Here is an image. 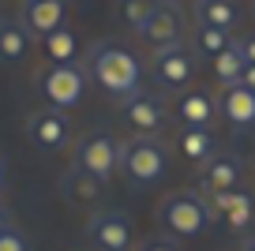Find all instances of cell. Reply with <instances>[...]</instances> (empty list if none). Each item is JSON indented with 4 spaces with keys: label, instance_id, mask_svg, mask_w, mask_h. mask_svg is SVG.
Instances as JSON below:
<instances>
[{
    "label": "cell",
    "instance_id": "6da1fadb",
    "mask_svg": "<svg viewBox=\"0 0 255 251\" xmlns=\"http://www.w3.org/2000/svg\"><path fill=\"white\" fill-rule=\"evenodd\" d=\"M83 71H87V79H94L113 102H128L131 94L143 90L139 53L128 49L124 41H113V38L94 41V45L87 49V56H83Z\"/></svg>",
    "mask_w": 255,
    "mask_h": 251
},
{
    "label": "cell",
    "instance_id": "7a4b0ae2",
    "mask_svg": "<svg viewBox=\"0 0 255 251\" xmlns=\"http://www.w3.org/2000/svg\"><path fill=\"white\" fill-rule=\"evenodd\" d=\"M210 221H214V210H210V203L199 191H173V195H165L161 206H158V225H161V233L173 236V240L199 236Z\"/></svg>",
    "mask_w": 255,
    "mask_h": 251
},
{
    "label": "cell",
    "instance_id": "3957f363",
    "mask_svg": "<svg viewBox=\"0 0 255 251\" xmlns=\"http://www.w3.org/2000/svg\"><path fill=\"white\" fill-rule=\"evenodd\" d=\"M120 169L128 173L131 188H150L169 173V146L158 135H135V139L124 142Z\"/></svg>",
    "mask_w": 255,
    "mask_h": 251
},
{
    "label": "cell",
    "instance_id": "277c9868",
    "mask_svg": "<svg viewBox=\"0 0 255 251\" xmlns=\"http://www.w3.org/2000/svg\"><path fill=\"white\" fill-rule=\"evenodd\" d=\"M120 154H124V142L117 139L113 131H87L75 146V169L98 176V180H109L113 173L120 169Z\"/></svg>",
    "mask_w": 255,
    "mask_h": 251
},
{
    "label": "cell",
    "instance_id": "5b68a950",
    "mask_svg": "<svg viewBox=\"0 0 255 251\" xmlns=\"http://www.w3.org/2000/svg\"><path fill=\"white\" fill-rule=\"evenodd\" d=\"M38 90L53 109L64 113V109L83 102V94H87V71H83V64H49L38 75Z\"/></svg>",
    "mask_w": 255,
    "mask_h": 251
},
{
    "label": "cell",
    "instance_id": "8992f818",
    "mask_svg": "<svg viewBox=\"0 0 255 251\" xmlns=\"http://www.w3.org/2000/svg\"><path fill=\"white\" fill-rule=\"evenodd\" d=\"M94 251H131L135 248V225L124 210H98L87 225Z\"/></svg>",
    "mask_w": 255,
    "mask_h": 251
},
{
    "label": "cell",
    "instance_id": "52a82bcc",
    "mask_svg": "<svg viewBox=\"0 0 255 251\" xmlns=\"http://www.w3.org/2000/svg\"><path fill=\"white\" fill-rule=\"evenodd\" d=\"M244 180V161L237 150L218 146L207 161L199 165V195H222V191H237Z\"/></svg>",
    "mask_w": 255,
    "mask_h": 251
},
{
    "label": "cell",
    "instance_id": "ba28073f",
    "mask_svg": "<svg viewBox=\"0 0 255 251\" xmlns=\"http://www.w3.org/2000/svg\"><path fill=\"white\" fill-rule=\"evenodd\" d=\"M150 75H154V83L165 87V90H184L191 79H195V49L184 41V45L150 53Z\"/></svg>",
    "mask_w": 255,
    "mask_h": 251
},
{
    "label": "cell",
    "instance_id": "9c48e42d",
    "mask_svg": "<svg viewBox=\"0 0 255 251\" xmlns=\"http://www.w3.org/2000/svg\"><path fill=\"white\" fill-rule=\"evenodd\" d=\"M120 105H124L128 127L135 135H158L161 127H165V120H169V102L158 90H139V94H131Z\"/></svg>",
    "mask_w": 255,
    "mask_h": 251
},
{
    "label": "cell",
    "instance_id": "30bf717a",
    "mask_svg": "<svg viewBox=\"0 0 255 251\" xmlns=\"http://www.w3.org/2000/svg\"><path fill=\"white\" fill-rule=\"evenodd\" d=\"M143 45L150 53H161V49H173V45H184V15L176 4L161 0V8L154 11V19L143 26Z\"/></svg>",
    "mask_w": 255,
    "mask_h": 251
},
{
    "label": "cell",
    "instance_id": "8fae6325",
    "mask_svg": "<svg viewBox=\"0 0 255 251\" xmlns=\"http://www.w3.org/2000/svg\"><path fill=\"white\" fill-rule=\"evenodd\" d=\"M173 113H176V120H180V127H214L218 98L207 94L203 87H184V90H176Z\"/></svg>",
    "mask_w": 255,
    "mask_h": 251
},
{
    "label": "cell",
    "instance_id": "7c38bea8",
    "mask_svg": "<svg viewBox=\"0 0 255 251\" xmlns=\"http://www.w3.org/2000/svg\"><path fill=\"white\" fill-rule=\"evenodd\" d=\"M214 210V218H222L233 233H248L255 225V195L244 188L237 191H222V195H203Z\"/></svg>",
    "mask_w": 255,
    "mask_h": 251
},
{
    "label": "cell",
    "instance_id": "4fadbf2b",
    "mask_svg": "<svg viewBox=\"0 0 255 251\" xmlns=\"http://www.w3.org/2000/svg\"><path fill=\"white\" fill-rule=\"evenodd\" d=\"M68 19V0H23L19 23L30 38H49L53 30H60Z\"/></svg>",
    "mask_w": 255,
    "mask_h": 251
},
{
    "label": "cell",
    "instance_id": "5bb4252c",
    "mask_svg": "<svg viewBox=\"0 0 255 251\" xmlns=\"http://www.w3.org/2000/svg\"><path fill=\"white\" fill-rule=\"evenodd\" d=\"M26 131H30V142L38 150H45V154H56V150L68 146V139H72V124H68V117H64L60 109H41L30 117V124H26Z\"/></svg>",
    "mask_w": 255,
    "mask_h": 251
},
{
    "label": "cell",
    "instance_id": "9a60e30c",
    "mask_svg": "<svg viewBox=\"0 0 255 251\" xmlns=\"http://www.w3.org/2000/svg\"><path fill=\"white\" fill-rule=\"evenodd\" d=\"M218 117L229 120L233 131H248L255 127V94L248 87H225L222 98H218Z\"/></svg>",
    "mask_w": 255,
    "mask_h": 251
},
{
    "label": "cell",
    "instance_id": "2e32d148",
    "mask_svg": "<svg viewBox=\"0 0 255 251\" xmlns=\"http://www.w3.org/2000/svg\"><path fill=\"white\" fill-rule=\"evenodd\" d=\"M60 195L68 199L72 206H90V203H98L102 199V191H105V180H98V176H90V173H83V169H68V173L60 176Z\"/></svg>",
    "mask_w": 255,
    "mask_h": 251
},
{
    "label": "cell",
    "instance_id": "e0dca14e",
    "mask_svg": "<svg viewBox=\"0 0 255 251\" xmlns=\"http://www.w3.org/2000/svg\"><path fill=\"white\" fill-rule=\"evenodd\" d=\"M30 53V34L19 19H0V64H23Z\"/></svg>",
    "mask_w": 255,
    "mask_h": 251
},
{
    "label": "cell",
    "instance_id": "ac0fdd59",
    "mask_svg": "<svg viewBox=\"0 0 255 251\" xmlns=\"http://www.w3.org/2000/svg\"><path fill=\"white\" fill-rule=\"evenodd\" d=\"M195 19L199 26H218V30H237L240 11L233 0H195Z\"/></svg>",
    "mask_w": 255,
    "mask_h": 251
},
{
    "label": "cell",
    "instance_id": "d6986e66",
    "mask_svg": "<svg viewBox=\"0 0 255 251\" xmlns=\"http://www.w3.org/2000/svg\"><path fill=\"white\" fill-rule=\"evenodd\" d=\"M176 146H180V154L188 157V161L203 165L218 150V139H214L210 127H180V131H176Z\"/></svg>",
    "mask_w": 255,
    "mask_h": 251
},
{
    "label": "cell",
    "instance_id": "ffe728a7",
    "mask_svg": "<svg viewBox=\"0 0 255 251\" xmlns=\"http://www.w3.org/2000/svg\"><path fill=\"white\" fill-rule=\"evenodd\" d=\"M161 8V0H117V15L124 19L128 30L143 34V26L154 19V11Z\"/></svg>",
    "mask_w": 255,
    "mask_h": 251
},
{
    "label": "cell",
    "instance_id": "44dd1931",
    "mask_svg": "<svg viewBox=\"0 0 255 251\" xmlns=\"http://www.w3.org/2000/svg\"><path fill=\"white\" fill-rule=\"evenodd\" d=\"M45 41V53H49V64H75V56H79V38H75V30H68V26H60V30H53Z\"/></svg>",
    "mask_w": 255,
    "mask_h": 251
},
{
    "label": "cell",
    "instance_id": "7402d4cb",
    "mask_svg": "<svg viewBox=\"0 0 255 251\" xmlns=\"http://www.w3.org/2000/svg\"><path fill=\"white\" fill-rule=\"evenodd\" d=\"M244 56L237 53V45H229L222 56H214V79L222 83V87H237L240 79H244Z\"/></svg>",
    "mask_w": 255,
    "mask_h": 251
},
{
    "label": "cell",
    "instance_id": "603a6c76",
    "mask_svg": "<svg viewBox=\"0 0 255 251\" xmlns=\"http://www.w3.org/2000/svg\"><path fill=\"white\" fill-rule=\"evenodd\" d=\"M233 45V34L229 30H218V26H199L195 30V53H203V56H222L225 49Z\"/></svg>",
    "mask_w": 255,
    "mask_h": 251
},
{
    "label": "cell",
    "instance_id": "cb8c5ba5",
    "mask_svg": "<svg viewBox=\"0 0 255 251\" xmlns=\"http://www.w3.org/2000/svg\"><path fill=\"white\" fill-rule=\"evenodd\" d=\"M0 251H30V248L19 229H8V233H0Z\"/></svg>",
    "mask_w": 255,
    "mask_h": 251
},
{
    "label": "cell",
    "instance_id": "d4e9b609",
    "mask_svg": "<svg viewBox=\"0 0 255 251\" xmlns=\"http://www.w3.org/2000/svg\"><path fill=\"white\" fill-rule=\"evenodd\" d=\"M233 45L244 56V64H255V34H240V38H233Z\"/></svg>",
    "mask_w": 255,
    "mask_h": 251
},
{
    "label": "cell",
    "instance_id": "484cf974",
    "mask_svg": "<svg viewBox=\"0 0 255 251\" xmlns=\"http://www.w3.org/2000/svg\"><path fill=\"white\" fill-rule=\"evenodd\" d=\"M139 251H180V244H176L173 236H150V240H143Z\"/></svg>",
    "mask_w": 255,
    "mask_h": 251
},
{
    "label": "cell",
    "instance_id": "4316f807",
    "mask_svg": "<svg viewBox=\"0 0 255 251\" xmlns=\"http://www.w3.org/2000/svg\"><path fill=\"white\" fill-rule=\"evenodd\" d=\"M240 87H248V90L255 94V64H248V68H244V79H240Z\"/></svg>",
    "mask_w": 255,
    "mask_h": 251
},
{
    "label": "cell",
    "instance_id": "83f0119b",
    "mask_svg": "<svg viewBox=\"0 0 255 251\" xmlns=\"http://www.w3.org/2000/svg\"><path fill=\"white\" fill-rule=\"evenodd\" d=\"M8 229H11V218H8V210L0 206V233H8Z\"/></svg>",
    "mask_w": 255,
    "mask_h": 251
},
{
    "label": "cell",
    "instance_id": "f1b7e54d",
    "mask_svg": "<svg viewBox=\"0 0 255 251\" xmlns=\"http://www.w3.org/2000/svg\"><path fill=\"white\" fill-rule=\"evenodd\" d=\"M240 251H255V236H244V244H240Z\"/></svg>",
    "mask_w": 255,
    "mask_h": 251
},
{
    "label": "cell",
    "instance_id": "f546056e",
    "mask_svg": "<svg viewBox=\"0 0 255 251\" xmlns=\"http://www.w3.org/2000/svg\"><path fill=\"white\" fill-rule=\"evenodd\" d=\"M4 176H8V169H4V157H0V188H4Z\"/></svg>",
    "mask_w": 255,
    "mask_h": 251
},
{
    "label": "cell",
    "instance_id": "4dcf8cb0",
    "mask_svg": "<svg viewBox=\"0 0 255 251\" xmlns=\"http://www.w3.org/2000/svg\"><path fill=\"white\" fill-rule=\"evenodd\" d=\"M169 4H176V0H169Z\"/></svg>",
    "mask_w": 255,
    "mask_h": 251
}]
</instances>
